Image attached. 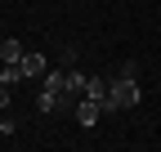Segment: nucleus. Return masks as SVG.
Wrapping results in <instances>:
<instances>
[{"label":"nucleus","instance_id":"f03ea898","mask_svg":"<svg viewBox=\"0 0 161 152\" xmlns=\"http://www.w3.org/2000/svg\"><path fill=\"white\" fill-rule=\"evenodd\" d=\"M18 67H23V81H36V76H45V67H49V63H45V54H36V49L27 54V49H23Z\"/></svg>","mask_w":161,"mask_h":152},{"label":"nucleus","instance_id":"9d476101","mask_svg":"<svg viewBox=\"0 0 161 152\" xmlns=\"http://www.w3.org/2000/svg\"><path fill=\"white\" fill-rule=\"evenodd\" d=\"M0 107H9V85L0 81Z\"/></svg>","mask_w":161,"mask_h":152},{"label":"nucleus","instance_id":"0eeeda50","mask_svg":"<svg viewBox=\"0 0 161 152\" xmlns=\"http://www.w3.org/2000/svg\"><path fill=\"white\" fill-rule=\"evenodd\" d=\"M18 58H23V45H18L14 36H9V41L0 45V63H18Z\"/></svg>","mask_w":161,"mask_h":152},{"label":"nucleus","instance_id":"423d86ee","mask_svg":"<svg viewBox=\"0 0 161 152\" xmlns=\"http://www.w3.org/2000/svg\"><path fill=\"white\" fill-rule=\"evenodd\" d=\"M40 90H49V94L63 99V72H45V76H40Z\"/></svg>","mask_w":161,"mask_h":152},{"label":"nucleus","instance_id":"7ed1b4c3","mask_svg":"<svg viewBox=\"0 0 161 152\" xmlns=\"http://www.w3.org/2000/svg\"><path fill=\"white\" fill-rule=\"evenodd\" d=\"M98 112H103V103H94V99H80L76 103V125H98Z\"/></svg>","mask_w":161,"mask_h":152},{"label":"nucleus","instance_id":"1a4fd4ad","mask_svg":"<svg viewBox=\"0 0 161 152\" xmlns=\"http://www.w3.org/2000/svg\"><path fill=\"white\" fill-rule=\"evenodd\" d=\"M36 107H40V112H54V107H58V94L40 90V94H36Z\"/></svg>","mask_w":161,"mask_h":152},{"label":"nucleus","instance_id":"6e6552de","mask_svg":"<svg viewBox=\"0 0 161 152\" xmlns=\"http://www.w3.org/2000/svg\"><path fill=\"white\" fill-rule=\"evenodd\" d=\"M0 81H5V85H18V81H23V67H18V63H5V67H0Z\"/></svg>","mask_w":161,"mask_h":152},{"label":"nucleus","instance_id":"39448f33","mask_svg":"<svg viewBox=\"0 0 161 152\" xmlns=\"http://www.w3.org/2000/svg\"><path fill=\"white\" fill-rule=\"evenodd\" d=\"M85 99H94V103H103V99H108V81H98V76L90 81V76H85Z\"/></svg>","mask_w":161,"mask_h":152},{"label":"nucleus","instance_id":"20e7f679","mask_svg":"<svg viewBox=\"0 0 161 152\" xmlns=\"http://www.w3.org/2000/svg\"><path fill=\"white\" fill-rule=\"evenodd\" d=\"M63 99H85V76L80 72H63Z\"/></svg>","mask_w":161,"mask_h":152},{"label":"nucleus","instance_id":"f257e3e1","mask_svg":"<svg viewBox=\"0 0 161 152\" xmlns=\"http://www.w3.org/2000/svg\"><path fill=\"white\" fill-rule=\"evenodd\" d=\"M139 99H143V90H139L134 76H121L108 85V99H103V112H125V107H139Z\"/></svg>","mask_w":161,"mask_h":152}]
</instances>
